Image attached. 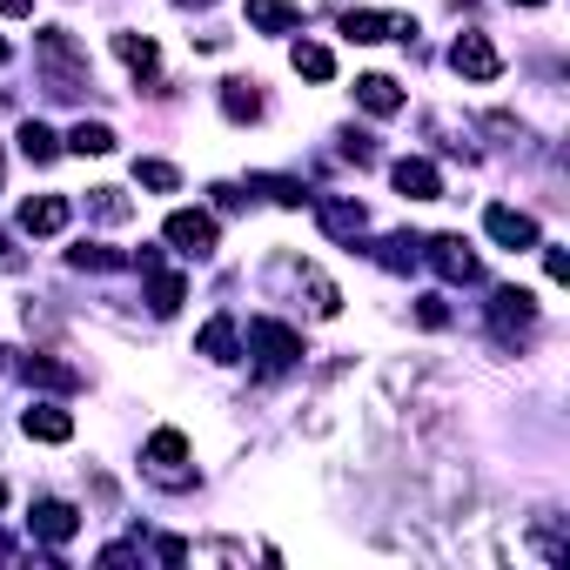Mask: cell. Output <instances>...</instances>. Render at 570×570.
I'll return each mask as SVG.
<instances>
[{
	"instance_id": "obj_38",
	"label": "cell",
	"mask_w": 570,
	"mask_h": 570,
	"mask_svg": "<svg viewBox=\"0 0 570 570\" xmlns=\"http://www.w3.org/2000/svg\"><path fill=\"white\" fill-rule=\"evenodd\" d=\"M510 8H543V0H510Z\"/></svg>"
},
{
	"instance_id": "obj_13",
	"label": "cell",
	"mask_w": 570,
	"mask_h": 570,
	"mask_svg": "<svg viewBox=\"0 0 570 570\" xmlns=\"http://www.w3.org/2000/svg\"><path fill=\"white\" fill-rule=\"evenodd\" d=\"M68 195H28L21 202V235H61L68 228Z\"/></svg>"
},
{
	"instance_id": "obj_8",
	"label": "cell",
	"mask_w": 570,
	"mask_h": 570,
	"mask_svg": "<svg viewBox=\"0 0 570 570\" xmlns=\"http://www.w3.org/2000/svg\"><path fill=\"white\" fill-rule=\"evenodd\" d=\"M316 202V222H323V235H336V242H363V228H370V208L356 202V195H309Z\"/></svg>"
},
{
	"instance_id": "obj_16",
	"label": "cell",
	"mask_w": 570,
	"mask_h": 570,
	"mask_svg": "<svg viewBox=\"0 0 570 570\" xmlns=\"http://www.w3.org/2000/svg\"><path fill=\"white\" fill-rule=\"evenodd\" d=\"M356 108L376 115V121H390V115H403V88H396L390 75H363V81H356Z\"/></svg>"
},
{
	"instance_id": "obj_17",
	"label": "cell",
	"mask_w": 570,
	"mask_h": 570,
	"mask_svg": "<svg viewBox=\"0 0 570 570\" xmlns=\"http://www.w3.org/2000/svg\"><path fill=\"white\" fill-rule=\"evenodd\" d=\"M195 356H208V363H235V356H242V330H235V316H228V309L195 336Z\"/></svg>"
},
{
	"instance_id": "obj_40",
	"label": "cell",
	"mask_w": 570,
	"mask_h": 570,
	"mask_svg": "<svg viewBox=\"0 0 570 570\" xmlns=\"http://www.w3.org/2000/svg\"><path fill=\"white\" fill-rule=\"evenodd\" d=\"M0 503H8V483H0Z\"/></svg>"
},
{
	"instance_id": "obj_6",
	"label": "cell",
	"mask_w": 570,
	"mask_h": 570,
	"mask_svg": "<svg viewBox=\"0 0 570 570\" xmlns=\"http://www.w3.org/2000/svg\"><path fill=\"white\" fill-rule=\"evenodd\" d=\"M450 68H456L463 81H497V75H503V55H497V41H490V35H476V28H470V35H456V41H450Z\"/></svg>"
},
{
	"instance_id": "obj_21",
	"label": "cell",
	"mask_w": 570,
	"mask_h": 570,
	"mask_svg": "<svg viewBox=\"0 0 570 570\" xmlns=\"http://www.w3.org/2000/svg\"><path fill=\"white\" fill-rule=\"evenodd\" d=\"M289 68H296L303 81H336V55H330L323 41H296V48H289Z\"/></svg>"
},
{
	"instance_id": "obj_29",
	"label": "cell",
	"mask_w": 570,
	"mask_h": 570,
	"mask_svg": "<svg viewBox=\"0 0 570 570\" xmlns=\"http://www.w3.org/2000/svg\"><path fill=\"white\" fill-rule=\"evenodd\" d=\"M135 181L155 188V195H175V188H181V168H175V161H135Z\"/></svg>"
},
{
	"instance_id": "obj_35",
	"label": "cell",
	"mask_w": 570,
	"mask_h": 570,
	"mask_svg": "<svg viewBox=\"0 0 570 570\" xmlns=\"http://www.w3.org/2000/svg\"><path fill=\"white\" fill-rule=\"evenodd\" d=\"M0 14H8V21H28V14H35V0H0Z\"/></svg>"
},
{
	"instance_id": "obj_23",
	"label": "cell",
	"mask_w": 570,
	"mask_h": 570,
	"mask_svg": "<svg viewBox=\"0 0 570 570\" xmlns=\"http://www.w3.org/2000/svg\"><path fill=\"white\" fill-rule=\"evenodd\" d=\"M115 55L135 68V75H155V61H161V48H155V35H135V28H121L115 35Z\"/></svg>"
},
{
	"instance_id": "obj_11",
	"label": "cell",
	"mask_w": 570,
	"mask_h": 570,
	"mask_svg": "<svg viewBox=\"0 0 570 570\" xmlns=\"http://www.w3.org/2000/svg\"><path fill=\"white\" fill-rule=\"evenodd\" d=\"M483 235L497 242V248H537L543 235H537V222L523 215V208H503V202H490L483 208Z\"/></svg>"
},
{
	"instance_id": "obj_41",
	"label": "cell",
	"mask_w": 570,
	"mask_h": 570,
	"mask_svg": "<svg viewBox=\"0 0 570 570\" xmlns=\"http://www.w3.org/2000/svg\"><path fill=\"white\" fill-rule=\"evenodd\" d=\"M0 175H8V161H0Z\"/></svg>"
},
{
	"instance_id": "obj_15",
	"label": "cell",
	"mask_w": 570,
	"mask_h": 570,
	"mask_svg": "<svg viewBox=\"0 0 570 570\" xmlns=\"http://www.w3.org/2000/svg\"><path fill=\"white\" fill-rule=\"evenodd\" d=\"M141 275H148V309H155V316H175V309L188 303V282H181L175 268H161V262H148Z\"/></svg>"
},
{
	"instance_id": "obj_32",
	"label": "cell",
	"mask_w": 570,
	"mask_h": 570,
	"mask_svg": "<svg viewBox=\"0 0 570 570\" xmlns=\"http://www.w3.org/2000/svg\"><path fill=\"white\" fill-rule=\"evenodd\" d=\"M537 248H543V275H550V282H570V255H563L557 242H537Z\"/></svg>"
},
{
	"instance_id": "obj_4",
	"label": "cell",
	"mask_w": 570,
	"mask_h": 570,
	"mask_svg": "<svg viewBox=\"0 0 570 570\" xmlns=\"http://www.w3.org/2000/svg\"><path fill=\"white\" fill-rule=\"evenodd\" d=\"M141 463H148V476L168 483V490H188V483H195V476L181 470V463H188V436H181V430H155L148 450H141Z\"/></svg>"
},
{
	"instance_id": "obj_2",
	"label": "cell",
	"mask_w": 570,
	"mask_h": 570,
	"mask_svg": "<svg viewBox=\"0 0 570 570\" xmlns=\"http://www.w3.org/2000/svg\"><path fill=\"white\" fill-rule=\"evenodd\" d=\"M161 242H168L175 255H188V262H208L215 242H222V228H215L208 208H175V215L161 222Z\"/></svg>"
},
{
	"instance_id": "obj_7",
	"label": "cell",
	"mask_w": 570,
	"mask_h": 570,
	"mask_svg": "<svg viewBox=\"0 0 570 570\" xmlns=\"http://www.w3.org/2000/svg\"><path fill=\"white\" fill-rule=\"evenodd\" d=\"M423 255H430V268H436L443 282H476V275H483V255H476L463 235H430Z\"/></svg>"
},
{
	"instance_id": "obj_22",
	"label": "cell",
	"mask_w": 570,
	"mask_h": 570,
	"mask_svg": "<svg viewBox=\"0 0 570 570\" xmlns=\"http://www.w3.org/2000/svg\"><path fill=\"white\" fill-rule=\"evenodd\" d=\"M61 148H68V155H115V128H108V121H75V128L61 135Z\"/></svg>"
},
{
	"instance_id": "obj_34",
	"label": "cell",
	"mask_w": 570,
	"mask_h": 570,
	"mask_svg": "<svg viewBox=\"0 0 570 570\" xmlns=\"http://www.w3.org/2000/svg\"><path fill=\"white\" fill-rule=\"evenodd\" d=\"M208 195H215V208H222V215H235V208H242V202H248V195H242V188H235V181H215V188H208Z\"/></svg>"
},
{
	"instance_id": "obj_31",
	"label": "cell",
	"mask_w": 570,
	"mask_h": 570,
	"mask_svg": "<svg viewBox=\"0 0 570 570\" xmlns=\"http://www.w3.org/2000/svg\"><path fill=\"white\" fill-rule=\"evenodd\" d=\"M343 155H350V161H356V168H370V161H376V141H370V135H356V128H350V135H343Z\"/></svg>"
},
{
	"instance_id": "obj_30",
	"label": "cell",
	"mask_w": 570,
	"mask_h": 570,
	"mask_svg": "<svg viewBox=\"0 0 570 570\" xmlns=\"http://www.w3.org/2000/svg\"><path fill=\"white\" fill-rule=\"evenodd\" d=\"M28 268V248H21V235L14 228H0V275H21Z\"/></svg>"
},
{
	"instance_id": "obj_18",
	"label": "cell",
	"mask_w": 570,
	"mask_h": 570,
	"mask_svg": "<svg viewBox=\"0 0 570 570\" xmlns=\"http://www.w3.org/2000/svg\"><path fill=\"white\" fill-rule=\"evenodd\" d=\"M14 376H28V383H41V390H81V370H68V363H55V356H14Z\"/></svg>"
},
{
	"instance_id": "obj_12",
	"label": "cell",
	"mask_w": 570,
	"mask_h": 570,
	"mask_svg": "<svg viewBox=\"0 0 570 570\" xmlns=\"http://www.w3.org/2000/svg\"><path fill=\"white\" fill-rule=\"evenodd\" d=\"M390 181H396V195H410V202H436V195H443V175H436L430 155H403V161H390Z\"/></svg>"
},
{
	"instance_id": "obj_20",
	"label": "cell",
	"mask_w": 570,
	"mask_h": 570,
	"mask_svg": "<svg viewBox=\"0 0 570 570\" xmlns=\"http://www.w3.org/2000/svg\"><path fill=\"white\" fill-rule=\"evenodd\" d=\"M222 115H228V121H262V88L242 81V75H228V81H222Z\"/></svg>"
},
{
	"instance_id": "obj_33",
	"label": "cell",
	"mask_w": 570,
	"mask_h": 570,
	"mask_svg": "<svg viewBox=\"0 0 570 570\" xmlns=\"http://www.w3.org/2000/svg\"><path fill=\"white\" fill-rule=\"evenodd\" d=\"M416 323H423V330H443V323H450V303H443V296H423V303H416Z\"/></svg>"
},
{
	"instance_id": "obj_36",
	"label": "cell",
	"mask_w": 570,
	"mask_h": 570,
	"mask_svg": "<svg viewBox=\"0 0 570 570\" xmlns=\"http://www.w3.org/2000/svg\"><path fill=\"white\" fill-rule=\"evenodd\" d=\"M175 8H215V0H175Z\"/></svg>"
},
{
	"instance_id": "obj_19",
	"label": "cell",
	"mask_w": 570,
	"mask_h": 570,
	"mask_svg": "<svg viewBox=\"0 0 570 570\" xmlns=\"http://www.w3.org/2000/svg\"><path fill=\"white\" fill-rule=\"evenodd\" d=\"M21 430H28L35 443H68V436H75V416H68L61 403H35V410L21 416Z\"/></svg>"
},
{
	"instance_id": "obj_26",
	"label": "cell",
	"mask_w": 570,
	"mask_h": 570,
	"mask_svg": "<svg viewBox=\"0 0 570 570\" xmlns=\"http://www.w3.org/2000/svg\"><path fill=\"white\" fill-rule=\"evenodd\" d=\"M376 262L403 275V268H416V262H423V242H416V235H383V242H376Z\"/></svg>"
},
{
	"instance_id": "obj_28",
	"label": "cell",
	"mask_w": 570,
	"mask_h": 570,
	"mask_svg": "<svg viewBox=\"0 0 570 570\" xmlns=\"http://www.w3.org/2000/svg\"><path fill=\"white\" fill-rule=\"evenodd\" d=\"M88 215H95V222H128L135 202H128L121 188H88Z\"/></svg>"
},
{
	"instance_id": "obj_39",
	"label": "cell",
	"mask_w": 570,
	"mask_h": 570,
	"mask_svg": "<svg viewBox=\"0 0 570 570\" xmlns=\"http://www.w3.org/2000/svg\"><path fill=\"white\" fill-rule=\"evenodd\" d=\"M0 557H8V537H0Z\"/></svg>"
},
{
	"instance_id": "obj_5",
	"label": "cell",
	"mask_w": 570,
	"mask_h": 570,
	"mask_svg": "<svg viewBox=\"0 0 570 570\" xmlns=\"http://www.w3.org/2000/svg\"><path fill=\"white\" fill-rule=\"evenodd\" d=\"M343 35L356 48H370V41H416V21L410 14H383V8H350L343 14Z\"/></svg>"
},
{
	"instance_id": "obj_14",
	"label": "cell",
	"mask_w": 570,
	"mask_h": 570,
	"mask_svg": "<svg viewBox=\"0 0 570 570\" xmlns=\"http://www.w3.org/2000/svg\"><path fill=\"white\" fill-rule=\"evenodd\" d=\"M248 28L255 35H296L303 8H296V0H248Z\"/></svg>"
},
{
	"instance_id": "obj_3",
	"label": "cell",
	"mask_w": 570,
	"mask_h": 570,
	"mask_svg": "<svg viewBox=\"0 0 570 570\" xmlns=\"http://www.w3.org/2000/svg\"><path fill=\"white\" fill-rule=\"evenodd\" d=\"M248 350H255L262 370H296V363H303V330L275 323V316H255V323H248Z\"/></svg>"
},
{
	"instance_id": "obj_25",
	"label": "cell",
	"mask_w": 570,
	"mask_h": 570,
	"mask_svg": "<svg viewBox=\"0 0 570 570\" xmlns=\"http://www.w3.org/2000/svg\"><path fill=\"white\" fill-rule=\"evenodd\" d=\"M68 268H95V275H108V268H128V255L108 248V242H75V248H68Z\"/></svg>"
},
{
	"instance_id": "obj_37",
	"label": "cell",
	"mask_w": 570,
	"mask_h": 570,
	"mask_svg": "<svg viewBox=\"0 0 570 570\" xmlns=\"http://www.w3.org/2000/svg\"><path fill=\"white\" fill-rule=\"evenodd\" d=\"M8 61H14V48H8V41H0V68H8Z\"/></svg>"
},
{
	"instance_id": "obj_1",
	"label": "cell",
	"mask_w": 570,
	"mask_h": 570,
	"mask_svg": "<svg viewBox=\"0 0 570 570\" xmlns=\"http://www.w3.org/2000/svg\"><path fill=\"white\" fill-rule=\"evenodd\" d=\"M35 61H41V75H48V95H61V101H81V95L95 88L88 48H81L68 28H35Z\"/></svg>"
},
{
	"instance_id": "obj_24",
	"label": "cell",
	"mask_w": 570,
	"mask_h": 570,
	"mask_svg": "<svg viewBox=\"0 0 570 570\" xmlns=\"http://www.w3.org/2000/svg\"><path fill=\"white\" fill-rule=\"evenodd\" d=\"M14 141H21V155H28L35 168H48V161L61 155V135H55L48 121H21V135H14Z\"/></svg>"
},
{
	"instance_id": "obj_10",
	"label": "cell",
	"mask_w": 570,
	"mask_h": 570,
	"mask_svg": "<svg viewBox=\"0 0 570 570\" xmlns=\"http://www.w3.org/2000/svg\"><path fill=\"white\" fill-rule=\"evenodd\" d=\"M28 530H35L41 543H75V537H81V510H75V503H61V497H35Z\"/></svg>"
},
{
	"instance_id": "obj_9",
	"label": "cell",
	"mask_w": 570,
	"mask_h": 570,
	"mask_svg": "<svg viewBox=\"0 0 570 570\" xmlns=\"http://www.w3.org/2000/svg\"><path fill=\"white\" fill-rule=\"evenodd\" d=\"M490 330H497L503 343L530 336V330H537V296H530V289H497V296H490Z\"/></svg>"
},
{
	"instance_id": "obj_27",
	"label": "cell",
	"mask_w": 570,
	"mask_h": 570,
	"mask_svg": "<svg viewBox=\"0 0 570 570\" xmlns=\"http://www.w3.org/2000/svg\"><path fill=\"white\" fill-rule=\"evenodd\" d=\"M248 188H262V195L282 202V208H303V202H309V188H303L296 175H248Z\"/></svg>"
}]
</instances>
